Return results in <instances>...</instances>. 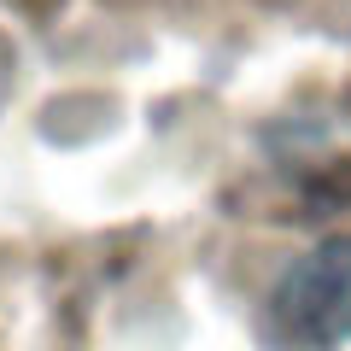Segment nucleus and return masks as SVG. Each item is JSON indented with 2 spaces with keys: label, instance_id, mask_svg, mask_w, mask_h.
Returning <instances> with one entry per match:
<instances>
[{
  "label": "nucleus",
  "instance_id": "f257e3e1",
  "mask_svg": "<svg viewBox=\"0 0 351 351\" xmlns=\"http://www.w3.org/2000/svg\"><path fill=\"white\" fill-rule=\"evenodd\" d=\"M269 322L299 346L351 339V240H322L281 269L269 293Z\"/></svg>",
  "mask_w": 351,
  "mask_h": 351
}]
</instances>
